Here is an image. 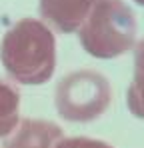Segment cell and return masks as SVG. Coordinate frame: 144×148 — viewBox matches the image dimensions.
Wrapping results in <instances>:
<instances>
[{"instance_id": "1", "label": "cell", "mask_w": 144, "mask_h": 148, "mask_svg": "<svg viewBox=\"0 0 144 148\" xmlns=\"http://www.w3.org/2000/svg\"><path fill=\"white\" fill-rule=\"evenodd\" d=\"M0 62L18 84L40 86L48 82L56 68L54 32L36 18L18 20L2 36Z\"/></svg>"}, {"instance_id": "8", "label": "cell", "mask_w": 144, "mask_h": 148, "mask_svg": "<svg viewBox=\"0 0 144 148\" xmlns=\"http://www.w3.org/2000/svg\"><path fill=\"white\" fill-rule=\"evenodd\" d=\"M56 148H114L104 140H96L88 136H70V138H62Z\"/></svg>"}, {"instance_id": "5", "label": "cell", "mask_w": 144, "mask_h": 148, "mask_svg": "<svg viewBox=\"0 0 144 148\" xmlns=\"http://www.w3.org/2000/svg\"><path fill=\"white\" fill-rule=\"evenodd\" d=\"M62 138V128L56 122L42 118H24L8 136L6 148H56Z\"/></svg>"}, {"instance_id": "4", "label": "cell", "mask_w": 144, "mask_h": 148, "mask_svg": "<svg viewBox=\"0 0 144 148\" xmlns=\"http://www.w3.org/2000/svg\"><path fill=\"white\" fill-rule=\"evenodd\" d=\"M94 0H40V16L42 22L60 34L78 32V28L86 20L92 10Z\"/></svg>"}, {"instance_id": "10", "label": "cell", "mask_w": 144, "mask_h": 148, "mask_svg": "<svg viewBox=\"0 0 144 148\" xmlns=\"http://www.w3.org/2000/svg\"><path fill=\"white\" fill-rule=\"evenodd\" d=\"M94 2H112V0H94Z\"/></svg>"}, {"instance_id": "7", "label": "cell", "mask_w": 144, "mask_h": 148, "mask_svg": "<svg viewBox=\"0 0 144 148\" xmlns=\"http://www.w3.org/2000/svg\"><path fill=\"white\" fill-rule=\"evenodd\" d=\"M20 122V92L0 80V138H6L14 132Z\"/></svg>"}, {"instance_id": "2", "label": "cell", "mask_w": 144, "mask_h": 148, "mask_svg": "<svg viewBox=\"0 0 144 148\" xmlns=\"http://www.w3.org/2000/svg\"><path fill=\"white\" fill-rule=\"evenodd\" d=\"M136 34V16L122 0L94 2L86 20L78 28L80 46L100 60H112L132 50Z\"/></svg>"}, {"instance_id": "9", "label": "cell", "mask_w": 144, "mask_h": 148, "mask_svg": "<svg viewBox=\"0 0 144 148\" xmlns=\"http://www.w3.org/2000/svg\"><path fill=\"white\" fill-rule=\"evenodd\" d=\"M136 4H140V6H144V0H134Z\"/></svg>"}, {"instance_id": "3", "label": "cell", "mask_w": 144, "mask_h": 148, "mask_svg": "<svg viewBox=\"0 0 144 148\" xmlns=\"http://www.w3.org/2000/svg\"><path fill=\"white\" fill-rule=\"evenodd\" d=\"M112 102V86L96 70H74L66 74L54 92V106L66 122H92L100 118Z\"/></svg>"}, {"instance_id": "6", "label": "cell", "mask_w": 144, "mask_h": 148, "mask_svg": "<svg viewBox=\"0 0 144 148\" xmlns=\"http://www.w3.org/2000/svg\"><path fill=\"white\" fill-rule=\"evenodd\" d=\"M134 74L126 90V104L132 116L144 120V38L134 44Z\"/></svg>"}]
</instances>
